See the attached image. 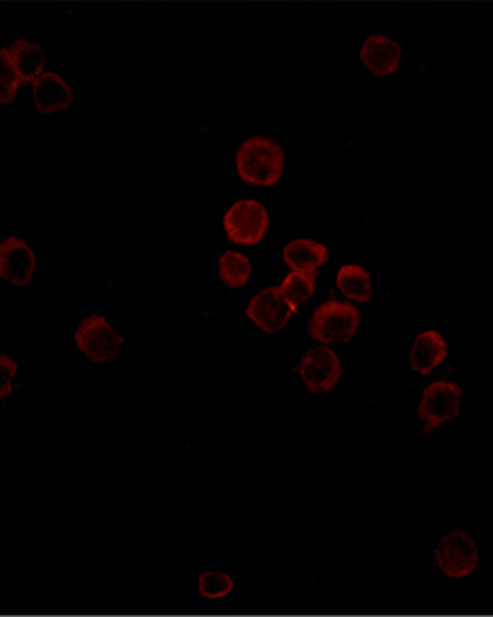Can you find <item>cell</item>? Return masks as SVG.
<instances>
[{
	"label": "cell",
	"instance_id": "6da1fadb",
	"mask_svg": "<svg viewBox=\"0 0 493 617\" xmlns=\"http://www.w3.org/2000/svg\"><path fill=\"white\" fill-rule=\"evenodd\" d=\"M237 174L255 187H273L280 182L286 157L276 140L255 135L239 146L236 155Z\"/></svg>",
	"mask_w": 493,
	"mask_h": 617
},
{
	"label": "cell",
	"instance_id": "7a4b0ae2",
	"mask_svg": "<svg viewBox=\"0 0 493 617\" xmlns=\"http://www.w3.org/2000/svg\"><path fill=\"white\" fill-rule=\"evenodd\" d=\"M360 312L351 301L321 304L309 320V336L321 345H343L359 331Z\"/></svg>",
	"mask_w": 493,
	"mask_h": 617
},
{
	"label": "cell",
	"instance_id": "3957f363",
	"mask_svg": "<svg viewBox=\"0 0 493 617\" xmlns=\"http://www.w3.org/2000/svg\"><path fill=\"white\" fill-rule=\"evenodd\" d=\"M461 404L463 388L452 380L439 379L425 386L419 402V416L425 424V435L458 419Z\"/></svg>",
	"mask_w": 493,
	"mask_h": 617
},
{
	"label": "cell",
	"instance_id": "277c9868",
	"mask_svg": "<svg viewBox=\"0 0 493 617\" xmlns=\"http://www.w3.org/2000/svg\"><path fill=\"white\" fill-rule=\"evenodd\" d=\"M434 563L444 576L463 580L479 568V548L475 540L461 529L445 534L434 546Z\"/></svg>",
	"mask_w": 493,
	"mask_h": 617
},
{
	"label": "cell",
	"instance_id": "5b68a950",
	"mask_svg": "<svg viewBox=\"0 0 493 617\" xmlns=\"http://www.w3.org/2000/svg\"><path fill=\"white\" fill-rule=\"evenodd\" d=\"M222 227L230 241L241 247H255L266 238L270 214L256 199H239L225 213Z\"/></svg>",
	"mask_w": 493,
	"mask_h": 617
},
{
	"label": "cell",
	"instance_id": "8992f818",
	"mask_svg": "<svg viewBox=\"0 0 493 617\" xmlns=\"http://www.w3.org/2000/svg\"><path fill=\"white\" fill-rule=\"evenodd\" d=\"M298 376L307 391L323 396L331 393L340 386L343 377V365L331 346L320 345L307 352L298 363Z\"/></svg>",
	"mask_w": 493,
	"mask_h": 617
},
{
	"label": "cell",
	"instance_id": "52a82bcc",
	"mask_svg": "<svg viewBox=\"0 0 493 617\" xmlns=\"http://www.w3.org/2000/svg\"><path fill=\"white\" fill-rule=\"evenodd\" d=\"M76 345L92 363H110L123 349L124 340L101 315L81 320L74 334Z\"/></svg>",
	"mask_w": 493,
	"mask_h": 617
},
{
	"label": "cell",
	"instance_id": "ba28073f",
	"mask_svg": "<svg viewBox=\"0 0 493 617\" xmlns=\"http://www.w3.org/2000/svg\"><path fill=\"white\" fill-rule=\"evenodd\" d=\"M296 309L284 298L280 287L272 286L256 293L246 306V318L266 334H276L295 317Z\"/></svg>",
	"mask_w": 493,
	"mask_h": 617
},
{
	"label": "cell",
	"instance_id": "9c48e42d",
	"mask_svg": "<svg viewBox=\"0 0 493 617\" xmlns=\"http://www.w3.org/2000/svg\"><path fill=\"white\" fill-rule=\"evenodd\" d=\"M36 253L19 238H8L0 244V278L13 286H30L36 272Z\"/></svg>",
	"mask_w": 493,
	"mask_h": 617
},
{
	"label": "cell",
	"instance_id": "30bf717a",
	"mask_svg": "<svg viewBox=\"0 0 493 617\" xmlns=\"http://www.w3.org/2000/svg\"><path fill=\"white\" fill-rule=\"evenodd\" d=\"M360 64L377 78H390L397 75L402 61V45L388 35H375L365 38L359 49Z\"/></svg>",
	"mask_w": 493,
	"mask_h": 617
},
{
	"label": "cell",
	"instance_id": "8fae6325",
	"mask_svg": "<svg viewBox=\"0 0 493 617\" xmlns=\"http://www.w3.org/2000/svg\"><path fill=\"white\" fill-rule=\"evenodd\" d=\"M449 356V343L438 331L420 332L410 351L411 370L419 376H431Z\"/></svg>",
	"mask_w": 493,
	"mask_h": 617
},
{
	"label": "cell",
	"instance_id": "7c38bea8",
	"mask_svg": "<svg viewBox=\"0 0 493 617\" xmlns=\"http://www.w3.org/2000/svg\"><path fill=\"white\" fill-rule=\"evenodd\" d=\"M72 98L74 95L69 83L55 72H44L33 84V101L39 114L49 115L67 110L72 104Z\"/></svg>",
	"mask_w": 493,
	"mask_h": 617
},
{
	"label": "cell",
	"instance_id": "4fadbf2b",
	"mask_svg": "<svg viewBox=\"0 0 493 617\" xmlns=\"http://www.w3.org/2000/svg\"><path fill=\"white\" fill-rule=\"evenodd\" d=\"M282 255L291 272L316 273L329 262V248L314 239H293L284 247Z\"/></svg>",
	"mask_w": 493,
	"mask_h": 617
},
{
	"label": "cell",
	"instance_id": "5bb4252c",
	"mask_svg": "<svg viewBox=\"0 0 493 617\" xmlns=\"http://www.w3.org/2000/svg\"><path fill=\"white\" fill-rule=\"evenodd\" d=\"M335 287L340 289L343 297L357 304H366L371 300L374 287H371V275L366 267L359 264H345L337 270L335 275Z\"/></svg>",
	"mask_w": 493,
	"mask_h": 617
},
{
	"label": "cell",
	"instance_id": "9a60e30c",
	"mask_svg": "<svg viewBox=\"0 0 493 617\" xmlns=\"http://www.w3.org/2000/svg\"><path fill=\"white\" fill-rule=\"evenodd\" d=\"M11 58L22 83H33L44 75L45 55L38 45L27 41H16L10 47Z\"/></svg>",
	"mask_w": 493,
	"mask_h": 617
},
{
	"label": "cell",
	"instance_id": "2e32d148",
	"mask_svg": "<svg viewBox=\"0 0 493 617\" xmlns=\"http://www.w3.org/2000/svg\"><path fill=\"white\" fill-rule=\"evenodd\" d=\"M217 272L225 286L230 289H241L252 278L253 267L246 255L239 252H227L222 253L221 259L217 262Z\"/></svg>",
	"mask_w": 493,
	"mask_h": 617
},
{
	"label": "cell",
	"instance_id": "e0dca14e",
	"mask_svg": "<svg viewBox=\"0 0 493 617\" xmlns=\"http://www.w3.org/2000/svg\"><path fill=\"white\" fill-rule=\"evenodd\" d=\"M278 287L284 298L298 311L301 304L311 300L314 295L316 273L291 272Z\"/></svg>",
	"mask_w": 493,
	"mask_h": 617
},
{
	"label": "cell",
	"instance_id": "ac0fdd59",
	"mask_svg": "<svg viewBox=\"0 0 493 617\" xmlns=\"http://www.w3.org/2000/svg\"><path fill=\"white\" fill-rule=\"evenodd\" d=\"M20 83L22 81H20L15 64H13V58H11L10 49L2 47L0 49V103H13Z\"/></svg>",
	"mask_w": 493,
	"mask_h": 617
},
{
	"label": "cell",
	"instance_id": "d6986e66",
	"mask_svg": "<svg viewBox=\"0 0 493 617\" xmlns=\"http://www.w3.org/2000/svg\"><path fill=\"white\" fill-rule=\"evenodd\" d=\"M197 591L208 599L228 596L233 591L232 576L227 573H219V571H207L197 580Z\"/></svg>",
	"mask_w": 493,
	"mask_h": 617
},
{
	"label": "cell",
	"instance_id": "ffe728a7",
	"mask_svg": "<svg viewBox=\"0 0 493 617\" xmlns=\"http://www.w3.org/2000/svg\"><path fill=\"white\" fill-rule=\"evenodd\" d=\"M19 365L11 359L8 354L0 356V399L5 400L13 391V380H15Z\"/></svg>",
	"mask_w": 493,
	"mask_h": 617
}]
</instances>
